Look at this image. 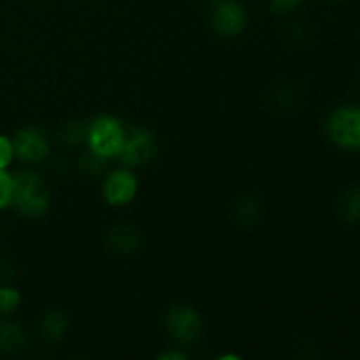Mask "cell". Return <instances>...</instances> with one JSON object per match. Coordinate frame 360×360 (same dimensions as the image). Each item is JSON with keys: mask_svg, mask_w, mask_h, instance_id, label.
Here are the masks:
<instances>
[{"mask_svg": "<svg viewBox=\"0 0 360 360\" xmlns=\"http://www.w3.org/2000/svg\"><path fill=\"white\" fill-rule=\"evenodd\" d=\"M14 210L27 218H37L46 213L49 206V188L44 179L32 171L14 176L13 199Z\"/></svg>", "mask_w": 360, "mask_h": 360, "instance_id": "cell-1", "label": "cell"}, {"mask_svg": "<svg viewBox=\"0 0 360 360\" xmlns=\"http://www.w3.org/2000/svg\"><path fill=\"white\" fill-rule=\"evenodd\" d=\"M125 136L122 122L109 115L97 116L86 130L90 150L104 158L118 157L125 143Z\"/></svg>", "mask_w": 360, "mask_h": 360, "instance_id": "cell-2", "label": "cell"}, {"mask_svg": "<svg viewBox=\"0 0 360 360\" xmlns=\"http://www.w3.org/2000/svg\"><path fill=\"white\" fill-rule=\"evenodd\" d=\"M326 134L338 148L360 150V105H343L330 112Z\"/></svg>", "mask_w": 360, "mask_h": 360, "instance_id": "cell-3", "label": "cell"}, {"mask_svg": "<svg viewBox=\"0 0 360 360\" xmlns=\"http://www.w3.org/2000/svg\"><path fill=\"white\" fill-rule=\"evenodd\" d=\"M202 316L188 304H174L165 313V329L179 343H193L202 333Z\"/></svg>", "mask_w": 360, "mask_h": 360, "instance_id": "cell-4", "label": "cell"}, {"mask_svg": "<svg viewBox=\"0 0 360 360\" xmlns=\"http://www.w3.org/2000/svg\"><path fill=\"white\" fill-rule=\"evenodd\" d=\"M210 23L217 34L236 37L246 27V11L238 0H217L210 11Z\"/></svg>", "mask_w": 360, "mask_h": 360, "instance_id": "cell-5", "label": "cell"}, {"mask_svg": "<svg viewBox=\"0 0 360 360\" xmlns=\"http://www.w3.org/2000/svg\"><path fill=\"white\" fill-rule=\"evenodd\" d=\"M157 150L158 143L155 134L146 129H136L129 136H125V143H123L118 157L122 158L123 164L136 167V165H143L150 162L157 155Z\"/></svg>", "mask_w": 360, "mask_h": 360, "instance_id": "cell-6", "label": "cell"}, {"mask_svg": "<svg viewBox=\"0 0 360 360\" xmlns=\"http://www.w3.org/2000/svg\"><path fill=\"white\" fill-rule=\"evenodd\" d=\"M13 146L14 155L23 162H39L49 153L48 137L37 127H25L18 130Z\"/></svg>", "mask_w": 360, "mask_h": 360, "instance_id": "cell-7", "label": "cell"}, {"mask_svg": "<svg viewBox=\"0 0 360 360\" xmlns=\"http://www.w3.org/2000/svg\"><path fill=\"white\" fill-rule=\"evenodd\" d=\"M137 179L127 169L111 172L104 181V199L111 206H123L136 197Z\"/></svg>", "mask_w": 360, "mask_h": 360, "instance_id": "cell-8", "label": "cell"}, {"mask_svg": "<svg viewBox=\"0 0 360 360\" xmlns=\"http://www.w3.org/2000/svg\"><path fill=\"white\" fill-rule=\"evenodd\" d=\"M108 246L112 253L120 257H129L139 252L141 234L130 225H118L108 234Z\"/></svg>", "mask_w": 360, "mask_h": 360, "instance_id": "cell-9", "label": "cell"}, {"mask_svg": "<svg viewBox=\"0 0 360 360\" xmlns=\"http://www.w3.org/2000/svg\"><path fill=\"white\" fill-rule=\"evenodd\" d=\"M67 329H69V316L65 313L53 309V311H48L42 316L41 334L49 343H56V341L62 340L67 334Z\"/></svg>", "mask_w": 360, "mask_h": 360, "instance_id": "cell-10", "label": "cell"}, {"mask_svg": "<svg viewBox=\"0 0 360 360\" xmlns=\"http://www.w3.org/2000/svg\"><path fill=\"white\" fill-rule=\"evenodd\" d=\"M27 343L23 329L16 322H0V354H18Z\"/></svg>", "mask_w": 360, "mask_h": 360, "instance_id": "cell-11", "label": "cell"}, {"mask_svg": "<svg viewBox=\"0 0 360 360\" xmlns=\"http://www.w3.org/2000/svg\"><path fill=\"white\" fill-rule=\"evenodd\" d=\"M338 214L347 224H359L360 221V188L352 186L341 192L338 199Z\"/></svg>", "mask_w": 360, "mask_h": 360, "instance_id": "cell-12", "label": "cell"}, {"mask_svg": "<svg viewBox=\"0 0 360 360\" xmlns=\"http://www.w3.org/2000/svg\"><path fill=\"white\" fill-rule=\"evenodd\" d=\"M234 214L238 224L253 225L262 217V204L253 195H245L234 204Z\"/></svg>", "mask_w": 360, "mask_h": 360, "instance_id": "cell-13", "label": "cell"}, {"mask_svg": "<svg viewBox=\"0 0 360 360\" xmlns=\"http://www.w3.org/2000/svg\"><path fill=\"white\" fill-rule=\"evenodd\" d=\"M295 104H297V94L288 84H280L271 94V108H274L276 111H290L295 108Z\"/></svg>", "mask_w": 360, "mask_h": 360, "instance_id": "cell-14", "label": "cell"}, {"mask_svg": "<svg viewBox=\"0 0 360 360\" xmlns=\"http://www.w3.org/2000/svg\"><path fill=\"white\" fill-rule=\"evenodd\" d=\"M86 130H88L86 127L81 125V123L70 122L62 129V132H60V139L67 144H77L86 137Z\"/></svg>", "mask_w": 360, "mask_h": 360, "instance_id": "cell-15", "label": "cell"}, {"mask_svg": "<svg viewBox=\"0 0 360 360\" xmlns=\"http://www.w3.org/2000/svg\"><path fill=\"white\" fill-rule=\"evenodd\" d=\"M20 292L11 287H0V313H13L20 306Z\"/></svg>", "mask_w": 360, "mask_h": 360, "instance_id": "cell-16", "label": "cell"}, {"mask_svg": "<svg viewBox=\"0 0 360 360\" xmlns=\"http://www.w3.org/2000/svg\"><path fill=\"white\" fill-rule=\"evenodd\" d=\"M14 176L7 172V169H0V211L6 210L13 199Z\"/></svg>", "mask_w": 360, "mask_h": 360, "instance_id": "cell-17", "label": "cell"}, {"mask_svg": "<svg viewBox=\"0 0 360 360\" xmlns=\"http://www.w3.org/2000/svg\"><path fill=\"white\" fill-rule=\"evenodd\" d=\"M104 157L90 151V153L84 155L83 160H81V169H83L84 172H88V174H98V172L104 169Z\"/></svg>", "mask_w": 360, "mask_h": 360, "instance_id": "cell-18", "label": "cell"}, {"mask_svg": "<svg viewBox=\"0 0 360 360\" xmlns=\"http://www.w3.org/2000/svg\"><path fill=\"white\" fill-rule=\"evenodd\" d=\"M14 158L13 141L6 136H0V169H7Z\"/></svg>", "mask_w": 360, "mask_h": 360, "instance_id": "cell-19", "label": "cell"}, {"mask_svg": "<svg viewBox=\"0 0 360 360\" xmlns=\"http://www.w3.org/2000/svg\"><path fill=\"white\" fill-rule=\"evenodd\" d=\"M302 0H269V6L274 13H288V11L295 9Z\"/></svg>", "mask_w": 360, "mask_h": 360, "instance_id": "cell-20", "label": "cell"}, {"mask_svg": "<svg viewBox=\"0 0 360 360\" xmlns=\"http://www.w3.org/2000/svg\"><path fill=\"white\" fill-rule=\"evenodd\" d=\"M14 274H16V267L13 260L0 257V280H13Z\"/></svg>", "mask_w": 360, "mask_h": 360, "instance_id": "cell-21", "label": "cell"}, {"mask_svg": "<svg viewBox=\"0 0 360 360\" xmlns=\"http://www.w3.org/2000/svg\"><path fill=\"white\" fill-rule=\"evenodd\" d=\"M160 360H185L186 357L181 354V352H164V354L158 355Z\"/></svg>", "mask_w": 360, "mask_h": 360, "instance_id": "cell-22", "label": "cell"}, {"mask_svg": "<svg viewBox=\"0 0 360 360\" xmlns=\"http://www.w3.org/2000/svg\"><path fill=\"white\" fill-rule=\"evenodd\" d=\"M330 2H340V0H330Z\"/></svg>", "mask_w": 360, "mask_h": 360, "instance_id": "cell-23", "label": "cell"}]
</instances>
